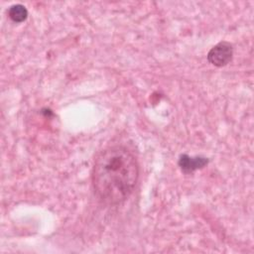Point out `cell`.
<instances>
[{
  "label": "cell",
  "instance_id": "1",
  "mask_svg": "<svg viewBox=\"0 0 254 254\" xmlns=\"http://www.w3.org/2000/svg\"><path fill=\"white\" fill-rule=\"evenodd\" d=\"M138 177V162L123 145L105 147L94 160L92 186L96 196L105 204L115 205L126 200Z\"/></svg>",
  "mask_w": 254,
  "mask_h": 254
},
{
  "label": "cell",
  "instance_id": "2",
  "mask_svg": "<svg viewBox=\"0 0 254 254\" xmlns=\"http://www.w3.org/2000/svg\"><path fill=\"white\" fill-rule=\"evenodd\" d=\"M233 56V46L227 41H222L210 49L207 54L208 62L215 66H224L229 64Z\"/></svg>",
  "mask_w": 254,
  "mask_h": 254
},
{
  "label": "cell",
  "instance_id": "4",
  "mask_svg": "<svg viewBox=\"0 0 254 254\" xmlns=\"http://www.w3.org/2000/svg\"><path fill=\"white\" fill-rule=\"evenodd\" d=\"M8 16L13 22L21 23L27 19L28 11L25 6L21 4H15L9 8Z\"/></svg>",
  "mask_w": 254,
  "mask_h": 254
},
{
  "label": "cell",
  "instance_id": "3",
  "mask_svg": "<svg viewBox=\"0 0 254 254\" xmlns=\"http://www.w3.org/2000/svg\"><path fill=\"white\" fill-rule=\"evenodd\" d=\"M208 160L202 157H190L189 155H182L179 160V166L184 173H192L197 169L203 168Z\"/></svg>",
  "mask_w": 254,
  "mask_h": 254
}]
</instances>
